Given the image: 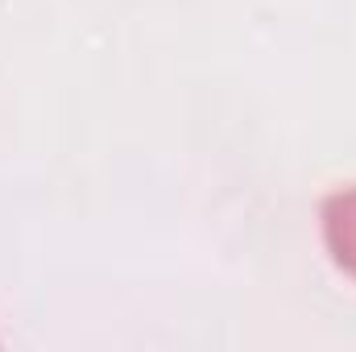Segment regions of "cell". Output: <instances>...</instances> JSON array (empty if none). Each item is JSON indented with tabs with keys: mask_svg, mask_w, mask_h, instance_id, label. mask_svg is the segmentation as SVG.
I'll return each mask as SVG.
<instances>
[{
	"mask_svg": "<svg viewBox=\"0 0 356 352\" xmlns=\"http://www.w3.org/2000/svg\"><path fill=\"white\" fill-rule=\"evenodd\" d=\"M319 220H323V245H327L332 262L348 278H356V186L332 191L323 199Z\"/></svg>",
	"mask_w": 356,
	"mask_h": 352,
	"instance_id": "1",
	"label": "cell"
}]
</instances>
